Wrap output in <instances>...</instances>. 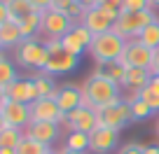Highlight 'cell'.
Returning <instances> with one entry per match:
<instances>
[{
  "mask_svg": "<svg viewBox=\"0 0 159 154\" xmlns=\"http://www.w3.org/2000/svg\"><path fill=\"white\" fill-rule=\"evenodd\" d=\"M19 28H21V35H24V40L28 37H38V33H42V12H30L26 19L19 21Z\"/></svg>",
  "mask_w": 159,
  "mask_h": 154,
  "instance_id": "ffe728a7",
  "label": "cell"
},
{
  "mask_svg": "<svg viewBox=\"0 0 159 154\" xmlns=\"http://www.w3.org/2000/svg\"><path fill=\"white\" fill-rule=\"evenodd\" d=\"M24 42V35H21L19 21H5L0 26V49H12V47H19Z\"/></svg>",
  "mask_w": 159,
  "mask_h": 154,
  "instance_id": "ac0fdd59",
  "label": "cell"
},
{
  "mask_svg": "<svg viewBox=\"0 0 159 154\" xmlns=\"http://www.w3.org/2000/svg\"><path fill=\"white\" fill-rule=\"evenodd\" d=\"M138 98L143 100L152 112H159V94H157V91H152L150 86H145L143 91H138Z\"/></svg>",
  "mask_w": 159,
  "mask_h": 154,
  "instance_id": "f1b7e54d",
  "label": "cell"
},
{
  "mask_svg": "<svg viewBox=\"0 0 159 154\" xmlns=\"http://www.w3.org/2000/svg\"><path fill=\"white\" fill-rule=\"evenodd\" d=\"M73 26H75V21L70 19L68 14H63V12H56L54 7L42 12V35H45V37H56V40H61Z\"/></svg>",
  "mask_w": 159,
  "mask_h": 154,
  "instance_id": "ba28073f",
  "label": "cell"
},
{
  "mask_svg": "<svg viewBox=\"0 0 159 154\" xmlns=\"http://www.w3.org/2000/svg\"><path fill=\"white\" fill-rule=\"evenodd\" d=\"M143 154H159V145H145Z\"/></svg>",
  "mask_w": 159,
  "mask_h": 154,
  "instance_id": "f35d334b",
  "label": "cell"
},
{
  "mask_svg": "<svg viewBox=\"0 0 159 154\" xmlns=\"http://www.w3.org/2000/svg\"><path fill=\"white\" fill-rule=\"evenodd\" d=\"M61 45H63L66 51H70V54H75V56H82L87 51V42L77 35V30H75V28H70L68 33L61 37Z\"/></svg>",
  "mask_w": 159,
  "mask_h": 154,
  "instance_id": "7402d4cb",
  "label": "cell"
},
{
  "mask_svg": "<svg viewBox=\"0 0 159 154\" xmlns=\"http://www.w3.org/2000/svg\"><path fill=\"white\" fill-rule=\"evenodd\" d=\"M5 100H7V86H0V108L5 105Z\"/></svg>",
  "mask_w": 159,
  "mask_h": 154,
  "instance_id": "ab89813d",
  "label": "cell"
},
{
  "mask_svg": "<svg viewBox=\"0 0 159 154\" xmlns=\"http://www.w3.org/2000/svg\"><path fill=\"white\" fill-rule=\"evenodd\" d=\"M59 152L61 154H89V152H73V149H66V147H61Z\"/></svg>",
  "mask_w": 159,
  "mask_h": 154,
  "instance_id": "b9f144b4",
  "label": "cell"
},
{
  "mask_svg": "<svg viewBox=\"0 0 159 154\" xmlns=\"http://www.w3.org/2000/svg\"><path fill=\"white\" fill-rule=\"evenodd\" d=\"M119 145V131L110 126H96L89 133V152L91 154H110Z\"/></svg>",
  "mask_w": 159,
  "mask_h": 154,
  "instance_id": "9c48e42d",
  "label": "cell"
},
{
  "mask_svg": "<svg viewBox=\"0 0 159 154\" xmlns=\"http://www.w3.org/2000/svg\"><path fill=\"white\" fill-rule=\"evenodd\" d=\"M33 82H35V89H38V96H40V98H56L59 86L54 84L52 75H47V73H42V70H40L38 75H33Z\"/></svg>",
  "mask_w": 159,
  "mask_h": 154,
  "instance_id": "44dd1931",
  "label": "cell"
},
{
  "mask_svg": "<svg viewBox=\"0 0 159 154\" xmlns=\"http://www.w3.org/2000/svg\"><path fill=\"white\" fill-rule=\"evenodd\" d=\"M19 80V75H16V65L7 59V54L0 49V86H10L12 82Z\"/></svg>",
  "mask_w": 159,
  "mask_h": 154,
  "instance_id": "603a6c76",
  "label": "cell"
},
{
  "mask_svg": "<svg viewBox=\"0 0 159 154\" xmlns=\"http://www.w3.org/2000/svg\"><path fill=\"white\" fill-rule=\"evenodd\" d=\"M96 7H103V10H115V12H119V7H122V0H96Z\"/></svg>",
  "mask_w": 159,
  "mask_h": 154,
  "instance_id": "d6a6232c",
  "label": "cell"
},
{
  "mask_svg": "<svg viewBox=\"0 0 159 154\" xmlns=\"http://www.w3.org/2000/svg\"><path fill=\"white\" fill-rule=\"evenodd\" d=\"M152 54L154 51L148 49L140 40H129L124 51H122V56H119V63L124 65V68H150Z\"/></svg>",
  "mask_w": 159,
  "mask_h": 154,
  "instance_id": "30bf717a",
  "label": "cell"
},
{
  "mask_svg": "<svg viewBox=\"0 0 159 154\" xmlns=\"http://www.w3.org/2000/svg\"><path fill=\"white\" fill-rule=\"evenodd\" d=\"M98 112V126H110V129L122 131L126 124H129L134 117H131V103L129 100H117V103L108 105V108L96 110Z\"/></svg>",
  "mask_w": 159,
  "mask_h": 154,
  "instance_id": "8992f818",
  "label": "cell"
},
{
  "mask_svg": "<svg viewBox=\"0 0 159 154\" xmlns=\"http://www.w3.org/2000/svg\"><path fill=\"white\" fill-rule=\"evenodd\" d=\"M5 126L7 124H5V117H2V110H0V129H5Z\"/></svg>",
  "mask_w": 159,
  "mask_h": 154,
  "instance_id": "ee69618b",
  "label": "cell"
},
{
  "mask_svg": "<svg viewBox=\"0 0 159 154\" xmlns=\"http://www.w3.org/2000/svg\"><path fill=\"white\" fill-rule=\"evenodd\" d=\"M157 135H159V119H157Z\"/></svg>",
  "mask_w": 159,
  "mask_h": 154,
  "instance_id": "7dc6e473",
  "label": "cell"
},
{
  "mask_svg": "<svg viewBox=\"0 0 159 154\" xmlns=\"http://www.w3.org/2000/svg\"><path fill=\"white\" fill-rule=\"evenodd\" d=\"M94 73H96V75H101V77H105V80H110L112 84L122 86V84H124L126 68L119 63V61H112V63H103V65H98Z\"/></svg>",
  "mask_w": 159,
  "mask_h": 154,
  "instance_id": "d6986e66",
  "label": "cell"
},
{
  "mask_svg": "<svg viewBox=\"0 0 159 154\" xmlns=\"http://www.w3.org/2000/svg\"><path fill=\"white\" fill-rule=\"evenodd\" d=\"M140 42H143L148 49H159V19L157 21H152V24L148 26V28L140 33V37H138Z\"/></svg>",
  "mask_w": 159,
  "mask_h": 154,
  "instance_id": "83f0119b",
  "label": "cell"
},
{
  "mask_svg": "<svg viewBox=\"0 0 159 154\" xmlns=\"http://www.w3.org/2000/svg\"><path fill=\"white\" fill-rule=\"evenodd\" d=\"M124 47H126L124 37L117 35L115 30H108V33L94 35V40H91V45H89V54H91V59L96 61V65H103V63L119 61Z\"/></svg>",
  "mask_w": 159,
  "mask_h": 154,
  "instance_id": "7a4b0ae2",
  "label": "cell"
},
{
  "mask_svg": "<svg viewBox=\"0 0 159 154\" xmlns=\"http://www.w3.org/2000/svg\"><path fill=\"white\" fill-rule=\"evenodd\" d=\"M47 47L45 40H38V37H28L16 47V63L21 68H35V70H45L47 63Z\"/></svg>",
  "mask_w": 159,
  "mask_h": 154,
  "instance_id": "5b68a950",
  "label": "cell"
},
{
  "mask_svg": "<svg viewBox=\"0 0 159 154\" xmlns=\"http://www.w3.org/2000/svg\"><path fill=\"white\" fill-rule=\"evenodd\" d=\"M5 21H10V10H7L5 0H0V26L5 24Z\"/></svg>",
  "mask_w": 159,
  "mask_h": 154,
  "instance_id": "d590c367",
  "label": "cell"
},
{
  "mask_svg": "<svg viewBox=\"0 0 159 154\" xmlns=\"http://www.w3.org/2000/svg\"><path fill=\"white\" fill-rule=\"evenodd\" d=\"M2 117H5V124L12 129H26L30 124V105L26 103H16V100H5L2 105Z\"/></svg>",
  "mask_w": 159,
  "mask_h": 154,
  "instance_id": "7c38bea8",
  "label": "cell"
},
{
  "mask_svg": "<svg viewBox=\"0 0 159 154\" xmlns=\"http://www.w3.org/2000/svg\"><path fill=\"white\" fill-rule=\"evenodd\" d=\"M150 89H152V91H157V94H159V75H152V80H150Z\"/></svg>",
  "mask_w": 159,
  "mask_h": 154,
  "instance_id": "74e56055",
  "label": "cell"
},
{
  "mask_svg": "<svg viewBox=\"0 0 159 154\" xmlns=\"http://www.w3.org/2000/svg\"><path fill=\"white\" fill-rule=\"evenodd\" d=\"M75 2H80V5H82V7H87V10L96 5V0H75Z\"/></svg>",
  "mask_w": 159,
  "mask_h": 154,
  "instance_id": "60d3db41",
  "label": "cell"
},
{
  "mask_svg": "<svg viewBox=\"0 0 159 154\" xmlns=\"http://www.w3.org/2000/svg\"><path fill=\"white\" fill-rule=\"evenodd\" d=\"M152 110L148 108V105L143 103L140 98H136V100H131V117H134L136 121H140V119H148V117H152Z\"/></svg>",
  "mask_w": 159,
  "mask_h": 154,
  "instance_id": "f546056e",
  "label": "cell"
},
{
  "mask_svg": "<svg viewBox=\"0 0 159 154\" xmlns=\"http://www.w3.org/2000/svg\"><path fill=\"white\" fill-rule=\"evenodd\" d=\"M148 2H150V7H152V10H154V7H159V0H148Z\"/></svg>",
  "mask_w": 159,
  "mask_h": 154,
  "instance_id": "f6af8a7d",
  "label": "cell"
},
{
  "mask_svg": "<svg viewBox=\"0 0 159 154\" xmlns=\"http://www.w3.org/2000/svg\"><path fill=\"white\" fill-rule=\"evenodd\" d=\"M21 138H24V129H12V126L0 129V149L2 147H14L16 149Z\"/></svg>",
  "mask_w": 159,
  "mask_h": 154,
  "instance_id": "4316f807",
  "label": "cell"
},
{
  "mask_svg": "<svg viewBox=\"0 0 159 154\" xmlns=\"http://www.w3.org/2000/svg\"><path fill=\"white\" fill-rule=\"evenodd\" d=\"M152 21H157V14L152 12V7H150V10H143V12H126V14L119 12V19L115 21L112 30L117 35H122L126 42L138 40L140 33H143Z\"/></svg>",
  "mask_w": 159,
  "mask_h": 154,
  "instance_id": "277c9868",
  "label": "cell"
},
{
  "mask_svg": "<svg viewBox=\"0 0 159 154\" xmlns=\"http://www.w3.org/2000/svg\"><path fill=\"white\" fill-rule=\"evenodd\" d=\"M117 19H119V12L103 10V7H96L94 5V7H89V10L84 12V16H82L80 24H84L94 35H101V33L112 30V26H115V21H117Z\"/></svg>",
  "mask_w": 159,
  "mask_h": 154,
  "instance_id": "52a82bcc",
  "label": "cell"
},
{
  "mask_svg": "<svg viewBox=\"0 0 159 154\" xmlns=\"http://www.w3.org/2000/svg\"><path fill=\"white\" fill-rule=\"evenodd\" d=\"M7 98L16 100V103H26V105L35 103L40 96H38L33 77H19L16 82H12V84L7 86Z\"/></svg>",
  "mask_w": 159,
  "mask_h": 154,
  "instance_id": "4fadbf2b",
  "label": "cell"
},
{
  "mask_svg": "<svg viewBox=\"0 0 159 154\" xmlns=\"http://www.w3.org/2000/svg\"><path fill=\"white\" fill-rule=\"evenodd\" d=\"M75 5V0H54L52 2V7H54L56 12H63V14H68V10Z\"/></svg>",
  "mask_w": 159,
  "mask_h": 154,
  "instance_id": "836d02e7",
  "label": "cell"
},
{
  "mask_svg": "<svg viewBox=\"0 0 159 154\" xmlns=\"http://www.w3.org/2000/svg\"><path fill=\"white\" fill-rule=\"evenodd\" d=\"M54 100L61 108V112L68 114L70 110H75V108L82 105V89L75 86V84H63V86H59V94H56Z\"/></svg>",
  "mask_w": 159,
  "mask_h": 154,
  "instance_id": "2e32d148",
  "label": "cell"
},
{
  "mask_svg": "<svg viewBox=\"0 0 159 154\" xmlns=\"http://www.w3.org/2000/svg\"><path fill=\"white\" fill-rule=\"evenodd\" d=\"M63 112L56 105L54 98H38L35 103H30V119L33 121H54L59 124Z\"/></svg>",
  "mask_w": 159,
  "mask_h": 154,
  "instance_id": "5bb4252c",
  "label": "cell"
},
{
  "mask_svg": "<svg viewBox=\"0 0 159 154\" xmlns=\"http://www.w3.org/2000/svg\"><path fill=\"white\" fill-rule=\"evenodd\" d=\"M24 135H28V138L38 140V143H45V145L52 147V143L59 140V124H54V121H33L30 119V124L24 129Z\"/></svg>",
  "mask_w": 159,
  "mask_h": 154,
  "instance_id": "9a60e30c",
  "label": "cell"
},
{
  "mask_svg": "<svg viewBox=\"0 0 159 154\" xmlns=\"http://www.w3.org/2000/svg\"><path fill=\"white\" fill-rule=\"evenodd\" d=\"M5 2H7V10H10V19L12 21H21V19H26L30 12H35L28 0H5Z\"/></svg>",
  "mask_w": 159,
  "mask_h": 154,
  "instance_id": "d4e9b609",
  "label": "cell"
},
{
  "mask_svg": "<svg viewBox=\"0 0 159 154\" xmlns=\"http://www.w3.org/2000/svg\"><path fill=\"white\" fill-rule=\"evenodd\" d=\"M143 149H145V145H140V143H126L117 149V154H143Z\"/></svg>",
  "mask_w": 159,
  "mask_h": 154,
  "instance_id": "1f68e13d",
  "label": "cell"
},
{
  "mask_svg": "<svg viewBox=\"0 0 159 154\" xmlns=\"http://www.w3.org/2000/svg\"><path fill=\"white\" fill-rule=\"evenodd\" d=\"M49 149H52L49 145L38 143V140L28 138V135H24V138H21V143L16 145V154H47Z\"/></svg>",
  "mask_w": 159,
  "mask_h": 154,
  "instance_id": "484cf974",
  "label": "cell"
},
{
  "mask_svg": "<svg viewBox=\"0 0 159 154\" xmlns=\"http://www.w3.org/2000/svg\"><path fill=\"white\" fill-rule=\"evenodd\" d=\"M66 149H73V152H89V133H82V131H70L66 135Z\"/></svg>",
  "mask_w": 159,
  "mask_h": 154,
  "instance_id": "cb8c5ba5",
  "label": "cell"
},
{
  "mask_svg": "<svg viewBox=\"0 0 159 154\" xmlns=\"http://www.w3.org/2000/svg\"><path fill=\"white\" fill-rule=\"evenodd\" d=\"M68 133L70 131H82V133H91V131L98 126V112L91 108H75L68 114Z\"/></svg>",
  "mask_w": 159,
  "mask_h": 154,
  "instance_id": "8fae6325",
  "label": "cell"
},
{
  "mask_svg": "<svg viewBox=\"0 0 159 154\" xmlns=\"http://www.w3.org/2000/svg\"><path fill=\"white\" fill-rule=\"evenodd\" d=\"M0 154H16V149L14 147H2V149H0Z\"/></svg>",
  "mask_w": 159,
  "mask_h": 154,
  "instance_id": "7bdbcfd3",
  "label": "cell"
},
{
  "mask_svg": "<svg viewBox=\"0 0 159 154\" xmlns=\"http://www.w3.org/2000/svg\"><path fill=\"white\" fill-rule=\"evenodd\" d=\"M80 89H82V108L101 110V108H108V105L122 100V96H119L122 86L112 84L110 80H105V77H101L96 73L89 75Z\"/></svg>",
  "mask_w": 159,
  "mask_h": 154,
  "instance_id": "6da1fadb",
  "label": "cell"
},
{
  "mask_svg": "<svg viewBox=\"0 0 159 154\" xmlns=\"http://www.w3.org/2000/svg\"><path fill=\"white\" fill-rule=\"evenodd\" d=\"M28 2L33 5V10L45 12V10H49V7H52V2H54V0H28Z\"/></svg>",
  "mask_w": 159,
  "mask_h": 154,
  "instance_id": "e575fe53",
  "label": "cell"
},
{
  "mask_svg": "<svg viewBox=\"0 0 159 154\" xmlns=\"http://www.w3.org/2000/svg\"><path fill=\"white\" fill-rule=\"evenodd\" d=\"M143 10H150L148 0H122V7H119L122 14H126V12H143Z\"/></svg>",
  "mask_w": 159,
  "mask_h": 154,
  "instance_id": "4dcf8cb0",
  "label": "cell"
},
{
  "mask_svg": "<svg viewBox=\"0 0 159 154\" xmlns=\"http://www.w3.org/2000/svg\"><path fill=\"white\" fill-rule=\"evenodd\" d=\"M150 73L152 75H159V49H154V54H152V63H150Z\"/></svg>",
  "mask_w": 159,
  "mask_h": 154,
  "instance_id": "8d00e7d4",
  "label": "cell"
},
{
  "mask_svg": "<svg viewBox=\"0 0 159 154\" xmlns=\"http://www.w3.org/2000/svg\"><path fill=\"white\" fill-rule=\"evenodd\" d=\"M45 47H47V63H45V70L42 73L47 75H66L70 73V70L77 68L80 63V56L70 54V51L63 49V45H61V40H56V37H45Z\"/></svg>",
  "mask_w": 159,
  "mask_h": 154,
  "instance_id": "3957f363",
  "label": "cell"
},
{
  "mask_svg": "<svg viewBox=\"0 0 159 154\" xmlns=\"http://www.w3.org/2000/svg\"><path fill=\"white\" fill-rule=\"evenodd\" d=\"M150 80H152V73L148 68H126L122 89L131 91V94H138V91H143L150 84Z\"/></svg>",
  "mask_w": 159,
  "mask_h": 154,
  "instance_id": "e0dca14e",
  "label": "cell"
},
{
  "mask_svg": "<svg viewBox=\"0 0 159 154\" xmlns=\"http://www.w3.org/2000/svg\"><path fill=\"white\" fill-rule=\"evenodd\" d=\"M47 154H61V152H59V149H49Z\"/></svg>",
  "mask_w": 159,
  "mask_h": 154,
  "instance_id": "bcb514c9",
  "label": "cell"
}]
</instances>
